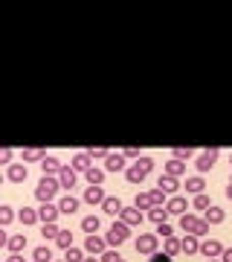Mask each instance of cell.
Segmentation results:
<instances>
[{"instance_id": "6da1fadb", "label": "cell", "mask_w": 232, "mask_h": 262, "mask_svg": "<svg viewBox=\"0 0 232 262\" xmlns=\"http://www.w3.org/2000/svg\"><path fill=\"white\" fill-rule=\"evenodd\" d=\"M151 169H154V160H151L148 155H142V158H137V163L131 169H125V178H128L131 184H142V181L151 175Z\"/></svg>"}, {"instance_id": "7a4b0ae2", "label": "cell", "mask_w": 232, "mask_h": 262, "mask_svg": "<svg viewBox=\"0 0 232 262\" xmlns=\"http://www.w3.org/2000/svg\"><path fill=\"white\" fill-rule=\"evenodd\" d=\"M180 230L186 236H206L209 233V222L206 219H197V215H180Z\"/></svg>"}, {"instance_id": "3957f363", "label": "cell", "mask_w": 232, "mask_h": 262, "mask_svg": "<svg viewBox=\"0 0 232 262\" xmlns=\"http://www.w3.org/2000/svg\"><path fill=\"white\" fill-rule=\"evenodd\" d=\"M58 189H61V181H56V178H49V175H44V178L38 181V187H35V198H38V201H44V204H49V201H53V195H56Z\"/></svg>"}, {"instance_id": "277c9868", "label": "cell", "mask_w": 232, "mask_h": 262, "mask_svg": "<svg viewBox=\"0 0 232 262\" xmlns=\"http://www.w3.org/2000/svg\"><path fill=\"white\" fill-rule=\"evenodd\" d=\"M128 236H131V227L125 225V222H113V225L108 227V233H105V242L111 245V248H119Z\"/></svg>"}, {"instance_id": "5b68a950", "label": "cell", "mask_w": 232, "mask_h": 262, "mask_svg": "<svg viewBox=\"0 0 232 262\" xmlns=\"http://www.w3.org/2000/svg\"><path fill=\"white\" fill-rule=\"evenodd\" d=\"M157 245H160V236H157V233H142V236L137 239V253L154 256V253H157Z\"/></svg>"}, {"instance_id": "8992f818", "label": "cell", "mask_w": 232, "mask_h": 262, "mask_svg": "<svg viewBox=\"0 0 232 262\" xmlns=\"http://www.w3.org/2000/svg\"><path fill=\"white\" fill-rule=\"evenodd\" d=\"M200 253H203L206 259H215V256H223V245L218 239H203L200 242Z\"/></svg>"}, {"instance_id": "52a82bcc", "label": "cell", "mask_w": 232, "mask_h": 262, "mask_svg": "<svg viewBox=\"0 0 232 262\" xmlns=\"http://www.w3.org/2000/svg\"><path fill=\"white\" fill-rule=\"evenodd\" d=\"M218 155H221L218 149H209V151H203V155H197V172H200V175H203V172H209V169L215 166Z\"/></svg>"}, {"instance_id": "ba28073f", "label": "cell", "mask_w": 232, "mask_h": 262, "mask_svg": "<svg viewBox=\"0 0 232 262\" xmlns=\"http://www.w3.org/2000/svg\"><path fill=\"white\" fill-rule=\"evenodd\" d=\"M105 248H108V242L99 239V236H87V239H84V251L90 253V256H102Z\"/></svg>"}, {"instance_id": "9c48e42d", "label": "cell", "mask_w": 232, "mask_h": 262, "mask_svg": "<svg viewBox=\"0 0 232 262\" xmlns=\"http://www.w3.org/2000/svg\"><path fill=\"white\" fill-rule=\"evenodd\" d=\"M58 181H61V189H73L75 181H79V172H75L73 166H61V175H58Z\"/></svg>"}, {"instance_id": "30bf717a", "label": "cell", "mask_w": 232, "mask_h": 262, "mask_svg": "<svg viewBox=\"0 0 232 262\" xmlns=\"http://www.w3.org/2000/svg\"><path fill=\"white\" fill-rule=\"evenodd\" d=\"M142 219H145V215H142V210H139V207H125V210H122V215H119V222H125V225H139V222H142Z\"/></svg>"}, {"instance_id": "8fae6325", "label": "cell", "mask_w": 232, "mask_h": 262, "mask_svg": "<svg viewBox=\"0 0 232 262\" xmlns=\"http://www.w3.org/2000/svg\"><path fill=\"white\" fill-rule=\"evenodd\" d=\"M102 210H105L108 215H122L125 204H122V198H119V195H108V198H105V204H102Z\"/></svg>"}, {"instance_id": "7c38bea8", "label": "cell", "mask_w": 232, "mask_h": 262, "mask_svg": "<svg viewBox=\"0 0 232 262\" xmlns=\"http://www.w3.org/2000/svg\"><path fill=\"white\" fill-rule=\"evenodd\" d=\"M27 175H29V169L23 166V163H12V166L6 169V178H9L12 184H20V181H27Z\"/></svg>"}, {"instance_id": "4fadbf2b", "label": "cell", "mask_w": 232, "mask_h": 262, "mask_svg": "<svg viewBox=\"0 0 232 262\" xmlns=\"http://www.w3.org/2000/svg\"><path fill=\"white\" fill-rule=\"evenodd\" d=\"M38 215H41V222H44V225H49V222H56L58 215H61V210H58V204H41Z\"/></svg>"}, {"instance_id": "5bb4252c", "label": "cell", "mask_w": 232, "mask_h": 262, "mask_svg": "<svg viewBox=\"0 0 232 262\" xmlns=\"http://www.w3.org/2000/svg\"><path fill=\"white\" fill-rule=\"evenodd\" d=\"M125 155H122V151H116V155H111V158L105 160V172H122V169H125Z\"/></svg>"}, {"instance_id": "9a60e30c", "label": "cell", "mask_w": 232, "mask_h": 262, "mask_svg": "<svg viewBox=\"0 0 232 262\" xmlns=\"http://www.w3.org/2000/svg\"><path fill=\"white\" fill-rule=\"evenodd\" d=\"M41 169H44V175H49V178H56V175H61V163H58L53 155H46L44 160H41Z\"/></svg>"}, {"instance_id": "2e32d148", "label": "cell", "mask_w": 232, "mask_h": 262, "mask_svg": "<svg viewBox=\"0 0 232 262\" xmlns=\"http://www.w3.org/2000/svg\"><path fill=\"white\" fill-rule=\"evenodd\" d=\"M157 189H163V192H177V189H180V184H177V178H171V175H166V172H163V175H160V181H157Z\"/></svg>"}, {"instance_id": "e0dca14e", "label": "cell", "mask_w": 232, "mask_h": 262, "mask_svg": "<svg viewBox=\"0 0 232 262\" xmlns=\"http://www.w3.org/2000/svg\"><path fill=\"white\" fill-rule=\"evenodd\" d=\"M203 189H206L203 175H192V178H186V192H195V195H200Z\"/></svg>"}, {"instance_id": "ac0fdd59", "label": "cell", "mask_w": 232, "mask_h": 262, "mask_svg": "<svg viewBox=\"0 0 232 262\" xmlns=\"http://www.w3.org/2000/svg\"><path fill=\"white\" fill-rule=\"evenodd\" d=\"M105 192L102 187H87V192H84V204H105Z\"/></svg>"}, {"instance_id": "d6986e66", "label": "cell", "mask_w": 232, "mask_h": 262, "mask_svg": "<svg viewBox=\"0 0 232 262\" xmlns=\"http://www.w3.org/2000/svg\"><path fill=\"white\" fill-rule=\"evenodd\" d=\"M186 198L183 195H174V198H168V204H166V210L168 213H174V215H186Z\"/></svg>"}, {"instance_id": "ffe728a7", "label": "cell", "mask_w": 232, "mask_h": 262, "mask_svg": "<svg viewBox=\"0 0 232 262\" xmlns=\"http://www.w3.org/2000/svg\"><path fill=\"white\" fill-rule=\"evenodd\" d=\"M58 210H61V215H73L75 210H79V198H73V195H64L61 201H58Z\"/></svg>"}, {"instance_id": "44dd1931", "label": "cell", "mask_w": 232, "mask_h": 262, "mask_svg": "<svg viewBox=\"0 0 232 262\" xmlns=\"http://www.w3.org/2000/svg\"><path fill=\"white\" fill-rule=\"evenodd\" d=\"M102 227V222H99V215H84L82 219V230L87 236H96V230Z\"/></svg>"}, {"instance_id": "7402d4cb", "label": "cell", "mask_w": 232, "mask_h": 262, "mask_svg": "<svg viewBox=\"0 0 232 262\" xmlns=\"http://www.w3.org/2000/svg\"><path fill=\"white\" fill-rule=\"evenodd\" d=\"M186 172V160H177V158H171L166 163V175H171V178H180Z\"/></svg>"}, {"instance_id": "603a6c76", "label": "cell", "mask_w": 232, "mask_h": 262, "mask_svg": "<svg viewBox=\"0 0 232 262\" xmlns=\"http://www.w3.org/2000/svg\"><path fill=\"white\" fill-rule=\"evenodd\" d=\"M90 155H87V151H82V155H75V158H73V169H75V172H90Z\"/></svg>"}, {"instance_id": "cb8c5ba5", "label": "cell", "mask_w": 232, "mask_h": 262, "mask_svg": "<svg viewBox=\"0 0 232 262\" xmlns=\"http://www.w3.org/2000/svg\"><path fill=\"white\" fill-rule=\"evenodd\" d=\"M183 253H186V256L200 253V242H197V236H186V239H183Z\"/></svg>"}, {"instance_id": "d4e9b609", "label": "cell", "mask_w": 232, "mask_h": 262, "mask_svg": "<svg viewBox=\"0 0 232 262\" xmlns=\"http://www.w3.org/2000/svg\"><path fill=\"white\" fill-rule=\"evenodd\" d=\"M145 219H151L154 225H163V222H166V219H168V210H166V207H151V210H148V215H145Z\"/></svg>"}, {"instance_id": "484cf974", "label": "cell", "mask_w": 232, "mask_h": 262, "mask_svg": "<svg viewBox=\"0 0 232 262\" xmlns=\"http://www.w3.org/2000/svg\"><path fill=\"white\" fill-rule=\"evenodd\" d=\"M223 219H226V213H223L221 207H209V210H206V222H209V225H221Z\"/></svg>"}, {"instance_id": "4316f807", "label": "cell", "mask_w": 232, "mask_h": 262, "mask_svg": "<svg viewBox=\"0 0 232 262\" xmlns=\"http://www.w3.org/2000/svg\"><path fill=\"white\" fill-rule=\"evenodd\" d=\"M84 178H87V184H90V187H102L105 169H90V172H84Z\"/></svg>"}, {"instance_id": "83f0119b", "label": "cell", "mask_w": 232, "mask_h": 262, "mask_svg": "<svg viewBox=\"0 0 232 262\" xmlns=\"http://www.w3.org/2000/svg\"><path fill=\"white\" fill-rule=\"evenodd\" d=\"M18 219L23 222V225H35L41 215H38V210H32V207H23V210L18 213Z\"/></svg>"}, {"instance_id": "f1b7e54d", "label": "cell", "mask_w": 232, "mask_h": 262, "mask_svg": "<svg viewBox=\"0 0 232 262\" xmlns=\"http://www.w3.org/2000/svg\"><path fill=\"white\" fill-rule=\"evenodd\" d=\"M134 207H139V210H151V207H154V201H151V192H137V198H134Z\"/></svg>"}, {"instance_id": "f546056e", "label": "cell", "mask_w": 232, "mask_h": 262, "mask_svg": "<svg viewBox=\"0 0 232 262\" xmlns=\"http://www.w3.org/2000/svg\"><path fill=\"white\" fill-rule=\"evenodd\" d=\"M32 259H35V262H53V251H49L46 245H41V248L32 251Z\"/></svg>"}, {"instance_id": "4dcf8cb0", "label": "cell", "mask_w": 232, "mask_h": 262, "mask_svg": "<svg viewBox=\"0 0 232 262\" xmlns=\"http://www.w3.org/2000/svg\"><path fill=\"white\" fill-rule=\"evenodd\" d=\"M56 245L58 248H64V251H70V248H73V230H61L58 239H56Z\"/></svg>"}, {"instance_id": "1f68e13d", "label": "cell", "mask_w": 232, "mask_h": 262, "mask_svg": "<svg viewBox=\"0 0 232 262\" xmlns=\"http://www.w3.org/2000/svg\"><path fill=\"white\" fill-rule=\"evenodd\" d=\"M163 248H166L168 256H174V253L183 251V239H174V236H171V239H166V245H163Z\"/></svg>"}, {"instance_id": "d6a6232c", "label": "cell", "mask_w": 232, "mask_h": 262, "mask_svg": "<svg viewBox=\"0 0 232 262\" xmlns=\"http://www.w3.org/2000/svg\"><path fill=\"white\" fill-rule=\"evenodd\" d=\"M6 248H9L12 253H20L23 248H27V239H23V236H9V242H6Z\"/></svg>"}, {"instance_id": "836d02e7", "label": "cell", "mask_w": 232, "mask_h": 262, "mask_svg": "<svg viewBox=\"0 0 232 262\" xmlns=\"http://www.w3.org/2000/svg\"><path fill=\"white\" fill-rule=\"evenodd\" d=\"M192 204H195V210L206 213V210L212 207V201H209V195H206V192H200V195H195V201H192Z\"/></svg>"}, {"instance_id": "e575fe53", "label": "cell", "mask_w": 232, "mask_h": 262, "mask_svg": "<svg viewBox=\"0 0 232 262\" xmlns=\"http://www.w3.org/2000/svg\"><path fill=\"white\" fill-rule=\"evenodd\" d=\"M46 155L41 149H27L23 151V163H35V160H44Z\"/></svg>"}, {"instance_id": "d590c367", "label": "cell", "mask_w": 232, "mask_h": 262, "mask_svg": "<svg viewBox=\"0 0 232 262\" xmlns=\"http://www.w3.org/2000/svg\"><path fill=\"white\" fill-rule=\"evenodd\" d=\"M64 262H84V251L82 248H70L64 253Z\"/></svg>"}, {"instance_id": "8d00e7d4", "label": "cell", "mask_w": 232, "mask_h": 262, "mask_svg": "<svg viewBox=\"0 0 232 262\" xmlns=\"http://www.w3.org/2000/svg\"><path fill=\"white\" fill-rule=\"evenodd\" d=\"M41 233H44V239H58V233H61V230L56 227V222H49V225L41 227Z\"/></svg>"}, {"instance_id": "74e56055", "label": "cell", "mask_w": 232, "mask_h": 262, "mask_svg": "<svg viewBox=\"0 0 232 262\" xmlns=\"http://www.w3.org/2000/svg\"><path fill=\"white\" fill-rule=\"evenodd\" d=\"M12 219H15V210H12L9 204H3L0 207V225H9Z\"/></svg>"}, {"instance_id": "f35d334b", "label": "cell", "mask_w": 232, "mask_h": 262, "mask_svg": "<svg viewBox=\"0 0 232 262\" xmlns=\"http://www.w3.org/2000/svg\"><path fill=\"white\" fill-rule=\"evenodd\" d=\"M157 236L160 239H171L174 236V227L168 225V222H163V225H157Z\"/></svg>"}, {"instance_id": "ab89813d", "label": "cell", "mask_w": 232, "mask_h": 262, "mask_svg": "<svg viewBox=\"0 0 232 262\" xmlns=\"http://www.w3.org/2000/svg\"><path fill=\"white\" fill-rule=\"evenodd\" d=\"M87 155H90L93 160H108V158H111V151H108V149H93V146L87 149Z\"/></svg>"}, {"instance_id": "60d3db41", "label": "cell", "mask_w": 232, "mask_h": 262, "mask_svg": "<svg viewBox=\"0 0 232 262\" xmlns=\"http://www.w3.org/2000/svg\"><path fill=\"white\" fill-rule=\"evenodd\" d=\"M151 201H154V207H163V201H166V192H163V189H151Z\"/></svg>"}, {"instance_id": "b9f144b4", "label": "cell", "mask_w": 232, "mask_h": 262, "mask_svg": "<svg viewBox=\"0 0 232 262\" xmlns=\"http://www.w3.org/2000/svg\"><path fill=\"white\" fill-rule=\"evenodd\" d=\"M174 158H177V160H189V158H192V149H186V146H177V149H174Z\"/></svg>"}, {"instance_id": "7bdbcfd3", "label": "cell", "mask_w": 232, "mask_h": 262, "mask_svg": "<svg viewBox=\"0 0 232 262\" xmlns=\"http://www.w3.org/2000/svg\"><path fill=\"white\" fill-rule=\"evenodd\" d=\"M0 163L12 166V149H3V151H0Z\"/></svg>"}, {"instance_id": "ee69618b", "label": "cell", "mask_w": 232, "mask_h": 262, "mask_svg": "<svg viewBox=\"0 0 232 262\" xmlns=\"http://www.w3.org/2000/svg\"><path fill=\"white\" fill-rule=\"evenodd\" d=\"M116 259H119V253L116 251H105L102 253V262H116Z\"/></svg>"}, {"instance_id": "f6af8a7d", "label": "cell", "mask_w": 232, "mask_h": 262, "mask_svg": "<svg viewBox=\"0 0 232 262\" xmlns=\"http://www.w3.org/2000/svg\"><path fill=\"white\" fill-rule=\"evenodd\" d=\"M151 262H171V256H168V253H154Z\"/></svg>"}, {"instance_id": "bcb514c9", "label": "cell", "mask_w": 232, "mask_h": 262, "mask_svg": "<svg viewBox=\"0 0 232 262\" xmlns=\"http://www.w3.org/2000/svg\"><path fill=\"white\" fill-rule=\"evenodd\" d=\"M122 155H125V158H142V155H139V149H134V146H131V149H125Z\"/></svg>"}, {"instance_id": "7dc6e473", "label": "cell", "mask_w": 232, "mask_h": 262, "mask_svg": "<svg viewBox=\"0 0 232 262\" xmlns=\"http://www.w3.org/2000/svg\"><path fill=\"white\" fill-rule=\"evenodd\" d=\"M221 262H232V248H229V251H223V256H221Z\"/></svg>"}, {"instance_id": "c3c4849f", "label": "cell", "mask_w": 232, "mask_h": 262, "mask_svg": "<svg viewBox=\"0 0 232 262\" xmlns=\"http://www.w3.org/2000/svg\"><path fill=\"white\" fill-rule=\"evenodd\" d=\"M6 262H23V256H20V253H12V256H9Z\"/></svg>"}, {"instance_id": "681fc988", "label": "cell", "mask_w": 232, "mask_h": 262, "mask_svg": "<svg viewBox=\"0 0 232 262\" xmlns=\"http://www.w3.org/2000/svg\"><path fill=\"white\" fill-rule=\"evenodd\" d=\"M226 198H229V201H232V184H229V187H226Z\"/></svg>"}, {"instance_id": "f907efd6", "label": "cell", "mask_w": 232, "mask_h": 262, "mask_svg": "<svg viewBox=\"0 0 232 262\" xmlns=\"http://www.w3.org/2000/svg\"><path fill=\"white\" fill-rule=\"evenodd\" d=\"M84 262H102V259H93V256H87V259H84Z\"/></svg>"}, {"instance_id": "816d5d0a", "label": "cell", "mask_w": 232, "mask_h": 262, "mask_svg": "<svg viewBox=\"0 0 232 262\" xmlns=\"http://www.w3.org/2000/svg\"><path fill=\"white\" fill-rule=\"evenodd\" d=\"M116 262H125V259H122V256H119V259H116Z\"/></svg>"}, {"instance_id": "f5cc1de1", "label": "cell", "mask_w": 232, "mask_h": 262, "mask_svg": "<svg viewBox=\"0 0 232 262\" xmlns=\"http://www.w3.org/2000/svg\"><path fill=\"white\" fill-rule=\"evenodd\" d=\"M229 163H232V155H229Z\"/></svg>"}, {"instance_id": "db71d44e", "label": "cell", "mask_w": 232, "mask_h": 262, "mask_svg": "<svg viewBox=\"0 0 232 262\" xmlns=\"http://www.w3.org/2000/svg\"><path fill=\"white\" fill-rule=\"evenodd\" d=\"M229 184H232V178H229Z\"/></svg>"}, {"instance_id": "11a10c76", "label": "cell", "mask_w": 232, "mask_h": 262, "mask_svg": "<svg viewBox=\"0 0 232 262\" xmlns=\"http://www.w3.org/2000/svg\"><path fill=\"white\" fill-rule=\"evenodd\" d=\"M209 262H215V259H209Z\"/></svg>"}]
</instances>
